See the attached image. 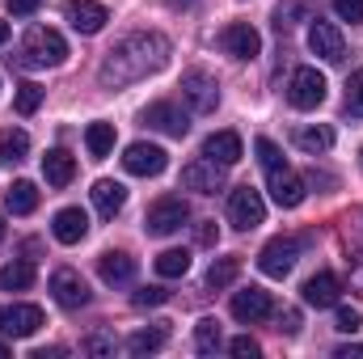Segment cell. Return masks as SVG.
<instances>
[{
    "label": "cell",
    "instance_id": "cell-33",
    "mask_svg": "<svg viewBox=\"0 0 363 359\" xmlns=\"http://www.w3.org/2000/svg\"><path fill=\"white\" fill-rule=\"evenodd\" d=\"M43 93H47V89H38L34 81H30V85H21V89H17V97H13L17 114H34V110L43 106Z\"/></svg>",
    "mask_w": 363,
    "mask_h": 359
},
{
    "label": "cell",
    "instance_id": "cell-8",
    "mask_svg": "<svg viewBox=\"0 0 363 359\" xmlns=\"http://www.w3.org/2000/svg\"><path fill=\"white\" fill-rule=\"evenodd\" d=\"M296 258H300V237H274L258 254V270L271 275V279H283V275H291Z\"/></svg>",
    "mask_w": 363,
    "mask_h": 359
},
{
    "label": "cell",
    "instance_id": "cell-1",
    "mask_svg": "<svg viewBox=\"0 0 363 359\" xmlns=\"http://www.w3.org/2000/svg\"><path fill=\"white\" fill-rule=\"evenodd\" d=\"M169 60V38L165 34H127L123 43H114L97 68V81L106 89H123L144 81L148 72H161Z\"/></svg>",
    "mask_w": 363,
    "mask_h": 359
},
{
    "label": "cell",
    "instance_id": "cell-10",
    "mask_svg": "<svg viewBox=\"0 0 363 359\" xmlns=\"http://www.w3.org/2000/svg\"><path fill=\"white\" fill-rule=\"evenodd\" d=\"M165 165H169V157L157 144H131L123 153V170L135 174V178H157V174H165Z\"/></svg>",
    "mask_w": 363,
    "mask_h": 359
},
{
    "label": "cell",
    "instance_id": "cell-4",
    "mask_svg": "<svg viewBox=\"0 0 363 359\" xmlns=\"http://www.w3.org/2000/svg\"><path fill=\"white\" fill-rule=\"evenodd\" d=\"M186 220H190V207H186V199H178V194H165V199H157V203L148 207V216H144V228H148L152 237H169V233L186 228Z\"/></svg>",
    "mask_w": 363,
    "mask_h": 359
},
{
    "label": "cell",
    "instance_id": "cell-35",
    "mask_svg": "<svg viewBox=\"0 0 363 359\" xmlns=\"http://www.w3.org/2000/svg\"><path fill=\"white\" fill-rule=\"evenodd\" d=\"M347 114L363 118V72H351L347 81Z\"/></svg>",
    "mask_w": 363,
    "mask_h": 359
},
{
    "label": "cell",
    "instance_id": "cell-17",
    "mask_svg": "<svg viewBox=\"0 0 363 359\" xmlns=\"http://www.w3.org/2000/svg\"><path fill=\"white\" fill-rule=\"evenodd\" d=\"M144 123L157 127V131H165V136H174V140H182V136L190 131V118L182 114L174 101H152V106L144 110Z\"/></svg>",
    "mask_w": 363,
    "mask_h": 359
},
{
    "label": "cell",
    "instance_id": "cell-39",
    "mask_svg": "<svg viewBox=\"0 0 363 359\" xmlns=\"http://www.w3.org/2000/svg\"><path fill=\"white\" fill-rule=\"evenodd\" d=\"M334 13L355 26V21H363V0H334Z\"/></svg>",
    "mask_w": 363,
    "mask_h": 359
},
{
    "label": "cell",
    "instance_id": "cell-43",
    "mask_svg": "<svg viewBox=\"0 0 363 359\" xmlns=\"http://www.w3.org/2000/svg\"><path fill=\"white\" fill-rule=\"evenodd\" d=\"M334 355H338V359H363V347H359V343H342Z\"/></svg>",
    "mask_w": 363,
    "mask_h": 359
},
{
    "label": "cell",
    "instance_id": "cell-21",
    "mask_svg": "<svg viewBox=\"0 0 363 359\" xmlns=\"http://www.w3.org/2000/svg\"><path fill=\"white\" fill-rule=\"evenodd\" d=\"M97 275H101V283H110V287L131 283V279H135V258L123 254V250H110V254L97 258Z\"/></svg>",
    "mask_w": 363,
    "mask_h": 359
},
{
    "label": "cell",
    "instance_id": "cell-30",
    "mask_svg": "<svg viewBox=\"0 0 363 359\" xmlns=\"http://www.w3.org/2000/svg\"><path fill=\"white\" fill-rule=\"evenodd\" d=\"M26 153H30V136H26L21 127H13V131H4V136H0V161H4V165L26 161Z\"/></svg>",
    "mask_w": 363,
    "mask_h": 359
},
{
    "label": "cell",
    "instance_id": "cell-16",
    "mask_svg": "<svg viewBox=\"0 0 363 359\" xmlns=\"http://www.w3.org/2000/svg\"><path fill=\"white\" fill-rule=\"evenodd\" d=\"M64 17H68L72 30H81V34H97V30H106V21H110L106 4H97V0H68V4H64Z\"/></svg>",
    "mask_w": 363,
    "mask_h": 359
},
{
    "label": "cell",
    "instance_id": "cell-3",
    "mask_svg": "<svg viewBox=\"0 0 363 359\" xmlns=\"http://www.w3.org/2000/svg\"><path fill=\"white\" fill-rule=\"evenodd\" d=\"M64 60H68V43L60 30H47V26H34L17 55V64H26V68H60Z\"/></svg>",
    "mask_w": 363,
    "mask_h": 359
},
{
    "label": "cell",
    "instance_id": "cell-28",
    "mask_svg": "<svg viewBox=\"0 0 363 359\" xmlns=\"http://www.w3.org/2000/svg\"><path fill=\"white\" fill-rule=\"evenodd\" d=\"M220 347H224L220 321H216V317H203V321L194 326V351H199V355H216Z\"/></svg>",
    "mask_w": 363,
    "mask_h": 359
},
{
    "label": "cell",
    "instance_id": "cell-13",
    "mask_svg": "<svg viewBox=\"0 0 363 359\" xmlns=\"http://www.w3.org/2000/svg\"><path fill=\"white\" fill-rule=\"evenodd\" d=\"M220 47H224L233 60H254V55L262 51V34H258L254 26H245V21H233V26H224Z\"/></svg>",
    "mask_w": 363,
    "mask_h": 359
},
{
    "label": "cell",
    "instance_id": "cell-45",
    "mask_svg": "<svg viewBox=\"0 0 363 359\" xmlns=\"http://www.w3.org/2000/svg\"><path fill=\"white\" fill-rule=\"evenodd\" d=\"M9 43V21H0V47Z\"/></svg>",
    "mask_w": 363,
    "mask_h": 359
},
{
    "label": "cell",
    "instance_id": "cell-46",
    "mask_svg": "<svg viewBox=\"0 0 363 359\" xmlns=\"http://www.w3.org/2000/svg\"><path fill=\"white\" fill-rule=\"evenodd\" d=\"M4 355H9V347H4V343H0V359H4Z\"/></svg>",
    "mask_w": 363,
    "mask_h": 359
},
{
    "label": "cell",
    "instance_id": "cell-37",
    "mask_svg": "<svg viewBox=\"0 0 363 359\" xmlns=\"http://www.w3.org/2000/svg\"><path fill=\"white\" fill-rule=\"evenodd\" d=\"M165 300H169V292H165V287H140V292L131 296V304H135V309H157V304H165Z\"/></svg>",
    "mask_w": 363,
    "mask_h": 359
},
{
    "label": "cell",
    "instance_id": "cell-48",
    "mask_svg": "<svg viewBox=\"0 0 363 359\" xmlns=\"http://www.w3.org/2000/svg\"><path fill=\"white\" fill-rule=\"evenodd\" d=\"M359 157H363V153H359ZM359 165H363V161H359Z\"/></svg>",
    "mask_w": 363,
    "mask_h": 359
},
{
    "label": "cell",
    "instance_id": "cell-41",
    "mask_svg": "<svg viewBox=\"0 0 363 359\" xmlns=\"http://www.w3.org/2000/svg\"><path fill=\"white\" fill-rule=\"evenodd\" d=\"M4 4H9V13H13V17H30V13H38V4H43V0H4Z\"/></svg>",
    "mask_w": 363,
    "mask_h": 359
},
{
    "label": "cell",
    "instance_id": "cell-20",
    "mask_svg": "<svg viewBox=\"0 0 363 359\" xmlns=\"http://www.w3.org/2000/svg\"><path fill=\"white\" fill-rule=\"evenodd\" d=\"M51 233H55V241L77 245V241H85V233H89V216H85L81 207H64V211H55Z\"/></svg>",
    "mask_w": 363,
    "mask_h": 359
},
{
    "label": "cell",
    "instance_id": "cell-23",
    "mask_svg": "<svg viewBox=\"0 0 363 359\" xmlns=\"http://www.w3.org/2000/svg\"><path fill=\"white\" fill-rule=\"evenodd\" d=\"M43 178H47V186H55V190H64L68 182L77 178V161L64 153V148H51L47 157H43Z\"/></svg>",
    "mask_w": 363,
    "mask_h": 359
},
{
    "label": "cell",
    "instance_id": "cell-34",
    "mask_svg": "<svg viewBox=\"0 0 363 359\" xmlns=\"http://www.w3.org/2000/svg\"><path fill=\"white\" fill-rule=\"evenodd\" d=\"M334 309H338L334 330H342V334H359V330H363V313H359V309H351V304H334Z\"/></svg>",
    "mask_w": 363,
    "mask_h": 359
},
{
    "label": "cell",
    "instance_id": "cell-5",
    "mask_svg": "<svg viewBox=\"0 0 363 359\" xmlns=\"http://www.w3.org/2000/svg\"><path fill=\"white\" fill-rule=\"evenodd\" d=\"M262 220H267V203H262V194H258L254 186H237V190L228 194V224L241 228V233H250V228H258Z\"/></svg>",
    "mask_w": 363,
    "mask_h": 359
},
{
    "label": "cell",
    "instance_id": "cell-27",
    "mask_svg": "<svg viewBox=\"0 0 363 359\" xmlns=\"http://www.w3.org/2000/svg\"><path fill=\"white\" fill-rule=\"evenodd\" d=\"M296 144L304 148V153H330L334 148V127H325V123H317V127H300L296 131Z\"/></svg>",
    "mask_w": 363,
    "mask_h": 359
},
{
    "label": "cell",
    "instance_id": "cell-15",
    "mask_svg": "<svg viewBox=\"0 0 363 359\" xmlns=\"http://www.w3.org/2000/svg\"><path fill=\"white\" fill-rule=\"evenodd\" d=\"M233 317L245 321V326L271 317V292H262V287H254V283L241 287V292H233Z\"/></svg>",
    "mask_w": 363,
    "mask_h": 359
},
{
    "label": "cell",
    "instance_id": "cell-19",
    "mask_svg": "<svg viewBox=\"0 0 363 359\" xmlns=\"http://www.w3.org/2000/svg\"><path fill=\"white\" fill-rule=\"evenodd\" d=\"M338 292H342V283H338L334 270H317V275L304 283V300H308L313 309H334V304H338Z\"/></svg>",
    "mask_w": 363,
    "mask_h": 359
},
{
    "label": "cell",
    "instance_id": "cell-42",
    "mask_svg": "<svg viewBox=\"0 0 363 359\" xmlns=\"http://www.w3.org/2000/svg\"><path fill=\"white\" fill-rule=\"evenodd\" d=\"M279 330H283V334H296V330H300V313H296V309H283V313H279Z\"/></svg>",
    "mask_w": 363,
    "mask_h": 359
},
{
    "label": "cell",
    "instance_id": "cell-26",
    "mask_svg": "<svg viewBox=\"0 0 363 359\" xmlns=\"http://www.w3.org/2000/svg\"><path fill=\"white\" fill-rule=\"evenodd\" d=\"M30 287H34V263L17 258L0 270V292H30Z\"/></svg>",
    "mask_w": 363,
    "mask_h": 359
},
{
    "label": "cell",
    "instance_id": "cell-7",
    "mask_svg": "<svg viewBox=\"0 0 363 359\" xmlns=\"http://www.w3.org/2000/svg\"><path fill=\"white\" fill-rule=\"evenodd\" d=\"M182 97L190 101L194 114H211V110L220 106V85H216V77H207L203 68H190V72H182Z\"/></svg>",
    "mask_w": 363,
    "mask_h": 359
},
{
    "label": "cell",
    "instance_id": "cell-18",
    "mask_svg": "<svg viewBox=\"0 0 363 359\" xmlns=\"http://www.w3.org/2000/svg\"><path fill=\"white\" fill-rule=\"evenodd\" d=\"M203 157H211L216 165H237L241 157H245V148H241V136L237 131H216V136H207L203 140Z\"/></svg>",
    "mask_w": 363,
    "mask_h": 359
},
{
    "label": "cell",
    "instance_id": "cell-36",
    "mask_svg": "<svg viewBox=\"0 0 363 359\" xmlns=\"http://www.w3.org/2000/svg\"><path fill=\"white\" fill-rule=\"evenodd\" d=\"M81 351H89V355H114V351H118V338H114V334H89V338L81 343Z\"/></svg>",
    "mask_w": 363,
    "mask_h": 359
},
{
    "label": "cell",
    "instance_id": "cell-44",
    "mask_svg": "<svg viewBox=\"0 0 363 359\" xmlns=\"http://www.w3.org/2000/svg\"><path fill=\"white\" fill-rule=\"evenodd\" d=\"M55 355H64V351H60V347H51V351H34L30 359H55Z\"/></svg>",
    "mask_w": 363,
    "mask_h": 359
},
{
    "label": "cell",
    "instance_id": "cell-38",
    "mask_svg": "<svg viewBox=\"0 0 363 359\" xmlns=\"http://www.w3.org/2000/svg\"><path fill=\"white\" fill-rule=\"evenodd\" d=\"M228 351H233V355H241V359H258V355H262V347H258V343H254L250 334L233 338V343H228Z\"/></svg>",
    "mask_w": 363,
    "mask_h": 359
},
{
    "label": "cell",
    "instance_id": "cell-9",
    "mask_svg": "<svg viewBox=\"0 0 363 359\" xmlns=\"http://www.w3.org/2000/svg\"><path fill=\"white\" fill-rule=\"evenodd\" d=\"M43 321L47 317L38 304H4L0 309V334H9V338H30L43 330Z\"/></svg>",
    "mask_w": 363,
    "mask_h": 359
},
{
    "label": "cell",
    "instance_id": "cell-29",
    "mask_svg": "<svg viewBox=\"0 0 363 359\" xmlns=\"http://www.w3.org/2000/svg\"><path fill=\"white\" fill-rule=\"evenodd\" d=\"M85 148H89L93 161L110 157V148H114V123H89V131H85Z\"/></svg>",
    "mask_w": 363,
    "mask_h": 359
},
{
    "label": "cell",
    "instance_id": "cell-2",
    "mask_svg": "<svg viewBox=\"0 0 363 359\" xmlns=\"http://www.w3.org/2000/svg\"><path fill=\"white\" fill-rule=\"evenodd\" d=\"M254 148H258V161H262V170H267L271 199L279 203V207H300V203H304V178L283 161V153L274 148L271 140H258Z\"/></svg>",
    "mask_w": 363,
    "mask_h": 359
},
{
    "label": "cell",
    "instance_id": "cell-47",
    "mask_svg": "<svg viewBox=\"0 0 363 359\" xmlns=\"http://www.w3.org/2000/svg\"><path fill=\"white\" fill-rule=\"evenodd\" d=\"M0 241H4V220H0Z\"/></svg>",
    "mask_w": 363,
    "mask_h": 359
},
{
    "label": "cell",
    "instance_id": "cell-12",
    "mask_svg": "<svg viewBox=\"0 0 363 359\" xmlns=\"http://www.w3.org/2000/svg\"><path fill=\"white\" fill-rule=\"evenodd\" d=\"M308 47H313V55H321L325 64H342V55H347L342 30H338V26H330V21H321V17L308 26Z\"/></svg>",
    "mask_w": 363,
    "mask_h": 359
},
{
    "label": "cell",
    "instance_id": "cell-32",
    "mask_svg": "<svg viewBox=\"0 0 363 359\" xmlns=\"http://www.w3.org/2000/svg\"><path fill=\"white\" fill-rule=\"evenodd\" d=\"M190 270V254L186 250H165L161 258H157V275L161 279H182Z\"/></svg>",
    "mask_w": 363,
    "mask_h": 359
},
{
    "label": "cell",
    "instance_id": "cell-11",
    "mask_svg": "<svg viewBox=\"0 0 363 359\" xmlns=\"http://www.w3.org/2000/svg\"><path fill=\"white\" fill-rule=\"evenodd\" d=\"M51 296H55L60 309H85V304H89V283H85L77 270L60 267L51 275Z\"/></svg>",
    "mask_w": 363,
    "mask_h": 359
},
{
    "label": "cell",
    "instance_id": "cell-6",
    "mask_svg": "<svg viewBox=\"0 0 363 359\" xmlns=\"http://www.w3.org/2000/svg\"><path fill=\"white\" fill-rule=\"evenodd\" d=\"M325 77L317 72V68H296L291 72V81H287V101L296 106V110H317L321 101H325Z\"/></svg>",
    "mask_w": 363,
    "mask_h": 359
},
{
    "label": "cell",
    "instance_id": "cell-22",
    "mask_svg": "<svg viewBox=\"0 0 363 359\" xmlns=\"http://www.w3.org/2000/svg\"><path fill=\"white\" fill-rule=\"evenodd\" d=\"M93 207L106 216V220H114L118 211H123V203H127V186L123 182H110V178H101V182H93Z\"/></svg>",
    "mask_w": 363,
    "mask_h": 359
},
{
    "label": "cell",
    "instance_id": "cell-31",
    "mask_svg": "<svg viewBox=\"0 0 363 359\" xmlns=\"http://www.w3.org/2000/svg\"><path fill=\"white\" fill-rule=\"evenodd\" d=\"M237 275H241V258H216V263L207 267V287H211V292H224Z\"/></svg>",
    "mask_w": 363,
    "mask_h": 359
},
{
    "label": "cell",
    "instance_id": "cell-25",
    "mask_svg": "<svg viewBox=\"0 0 363 359\" xmlns=\"http://www.w3.org/2000/svg\"><path fill=\"white\" fill-rule=\"evenodd\" d=\"M4 207H9L13 216H30V211L38 207V186H34V182H13V186L4 190Z\"/></svg>",
    "mask_w": 363,
    "mask_h": 359
},
{
    "label": "cell",
    "instance_id": "cell-24",
    "mask_svg": "<svg viewBox=\"0 0 363 359\" xmlns=\"http://www.w3.org/2000/svg\"><path fill=\"white\" fill-rule=\"evenodd\" d=\"M169 343V321H157L152 330H135L131 338H127V351L131 355H152V351H161Z\"/></svg>",
    "mask_w": 363,
    "mask_h": 359
},
{
    "label": "cell",
    "instance_id": "cell-40",
    "mask_svg": "<svg viewBox=\"0 0 363 359\" xmlns=\"http://www.w3.org/2000/svg\"><path fill=\"white\" fill-rule=\"evenodd\" d=\"M194 237H199V245H216V241H220V228H216L211 220H203V224L194 228Z\"/></svg>",
    "mask_w": 363,
    "mask_h": 359
},
{
    "label": "cell",
    "instance_id": "cell-14",
    "mask_svg": "<svg viewBox=\"0 0 363 359\" xmlns=\"http://www.w3.org/2000/svg\"><path fill=\"white\" fill-rule=\"evenodd\" d=\"M182 186L186 190H199V194H216V190H224V165H216L211 157L190 161L182 170Z\"/></svg>",
    "mask_w": 363,
    "mask_h": 359
}]
</instances>
